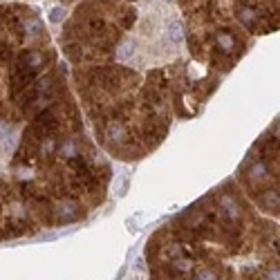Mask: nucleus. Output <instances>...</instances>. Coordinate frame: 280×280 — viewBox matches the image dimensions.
I'll return each mask as SVG.
<instances>
[{
	"instance_id": "f257e3e1",
	"label": "nucleus",
	"mask_w": 280,
	"mask_h": 280,
	"mask_svg": "<svg viewBox=\"0 0 280 280\" xmlns=\"http://www.w3.org/2000/svg\"><path fill=\"white\" fill-rule=\"evenodd\" d=\"M235 16L249 29H273L278 25V0H240Z\"/></svg>"
},
{
	"instance_id": "f03ea898",
	"label": "nucleus",
	"mask_w": 280,
	"mask_h": 280,
	"mask_svg": "<svg viewBox=\"0 0 280 280\" xmlns=\"http://www.w3.org/2000/svg\"><path fill=\"white\" fill-rule=\"evenodd\" d=\"M195 280H215V273L213 271H207V273H202V276H197Z\"/></svg>"
}]
</instances>
